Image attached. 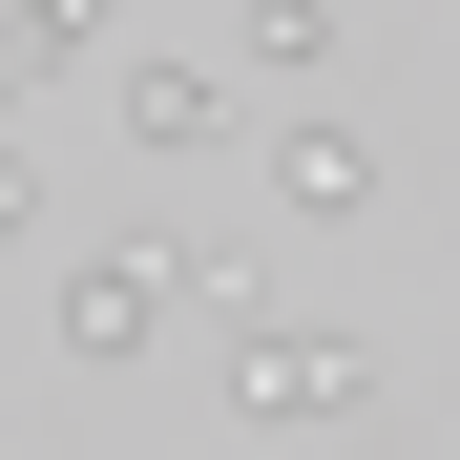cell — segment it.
I'll list each match as a JSON object with an SVG mask.
<instances>
[{"mask_svg": "<svg viewBox=\"0 0 460 460\" xmlns=\"http://www.w3.org/2000/svg\"><path fill=\"white\" fill-rule=\"evenodd\" d=\"M230 419H252V439H356V419H376V335L252 314V335H230Z\"/></svg>", "mask_w": 460, "mask_h": 460, "instance_id": "cell-1", "label": "cell"}, {"mask_svg": "<svg viewBox=\"0 0 460 460\" xmlns=\"http://www.w3.org/2000/svg\"><path fill=\"white\" fill-rule=\"evenodd\" d=\"M42 335H63V356H84V376H126L146 335H168V252H84V272H63V293H42Z\"/></svg>", "mask_w": 460, "mask_h": 460, "instance_id": "cell-2", "label": "cell"}, {"mask_svg": "<svg viewBox=\"0 0 460 460\" xmlns=\"http://www.w3.org/2000/svg\"><path fill=\"white\" fill-rule=\"evenodd\" d=\"M272 209H293V230L376 209V126H356V105H293V126H272Z\"/></svg>", "mask_w": 460, "mask_h": 460, "instance_id": "cell-3", "label": "cell"}, {"mask_svg": "<svg viewBox=\"0 0 460 460\" xmlns=\"http://www.w3.org/2000/svg\"><path fill=\"white\" fill-rule=\"evenodd\" d=\"M105 105H126V146H146V168H189V146H230V63H168V42H146Z\"/></svg>", "mask_w": 460, "mask_h": 460, "instance_id": "cell-4", "label": "cell"}, {"mask_svg": "<svg viewBox=\"0 0 460 460\" xmlns=\"http://www.w3.org/2000/svg\"><path fill=\"white\" fill-rule=\"evenodd\" d=\"M146 252H168V293H230V314L272 293V252H252V230H146Z\"/></svg>", "mask_w": 460, "mask_h": 460, "instance_id": "cell-5", "label": "cell"}, {"mask_svg": "<svg viewBox=\"0 0 460 460\" xmlns=\"http://www.w3.org/2000/svg\"><path fill=\"white\" fill-rule=\"evenodd\" d=\"M84 42H126V0H22V22H0V63H22V84H42V63H84Z\"/></svg>", "mask_w": 460, "mask_h": 460, "instance_id": "cell-6", "label": "cell"}, {"mask_svg": "<svg viewBox=\"0 0 460 460\" xmlns=\"http://www.w3.org/2000/svg\"><path fill=\"white\" fill-rule=\"evenodd\" d=\"M230 63H335V0H230Z\"/></svg>", "mask_w": 460, "mask_h": 460, "instance_id": "cell-7", "label": "cell"}, {"mask_svg": "<svg viewBox=\"0 0 460 460\" xmlns=\"http://www.w3.org/2000/svg\"><path fill=\"white\" fill-rule=\"evenodd\" d=\"M22 230H42V168H22V126H0V252H22Z\"/></svg>", "mask_w": 460, "mask_h": 460, "instance_id": "cell-8", "label": "cell"}, {"mask_svg": "<svg viewBox=\"0 0 460 460\" xmlns=\"http://www.w3.org/2000/svg\"><path fill=\"white\" fill-rule=\"evenodd\" d=\"M0 126H22V63H0Z\"/></svg>", "mask_w": 460, "mask_h": 460, "instance_id": "cell-9", "label": "cell"}]
</instances>
